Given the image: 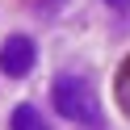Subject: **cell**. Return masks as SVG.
I'll use <instances>...</instances> for the list:
<instances>
[{
  "instance_id": "cell-4",
  "label": "cell",
  "mask_w": 130,
  "mask_h": 130,
  "mask_svg": "<svg viewBox=\"0 0 130 130\" xmlns=\"http://www.w3.org/2000/svg\"><path fill=\"white\" fill-rule=\"evenodd\" d=\"M113 96H118L122 113L130 118V55L122 59V67H118V80H113Z\"/></svg>"
},
{
  "instance_id": "cell-2",
  "label": "cell",
  "mask_w": 130,
  "mask_h": 130,
  "mask_svg": "<svg viewBox=\"0 0 130 130\" xmlns=\"http://www.w3.org/2000/svg\"><path fill=\"white\" fill-rule=\"evenodd\" d=\"M34 59H38L34 38H25V34H13L9 42L0 46V71L9 80H25L29 71H34Z\"/></svg>"
},
{
  "instance_id": "cell-1",
  "label": "cell",
  "mask_w": 130,
  "mask_h": 130,
  "mask_svg": "<svg viewBox=\"0 0 130 130\" xmlns=\"http://www.w3.org/2000/svg\"><path fill=\"white\" fill-rule=\"evenodd\" d=\"M51 105L67 122H80V126H96L101 122V96H96V88L84 76H59L55 88H51Z\"/></svg>"
},
{
  "instance_id": "cell-6",
  "label": "cell",
  "mask_w": 130,
  "mask_h": 130,
  "mask_svg": "<svg viewBox=\"0 0 130 130\" xmlns=\"http://www.w3.org/2000/svg\"><path fill=\"white\" fill-rule=\"evenodd\" d=\"M109 9H130V0H105Z\"/></svg>"
},
{
  "instance_id": "cell-5",
  "label": "cell",
  "mask_w": 130,
  "mask_h": 130,
  "mask_svg": "<svg viewBox=\"0 0 130 130\" xmlns=\"http://www.w3.org/2000/svg\"><path fill=\"white\" fill-rule=\"evenodd\" d=\"M63 9H67V0H38L34 4L38 17H55V13H63Z\"/></svg>"
},
{
  "instance_id": "cell-3",
  "label": "cell",
  "mask_w": 130,
  "mask_h": 130,
  "mask_svg": "<svg viewBox=\"0 0 130 130\" xmlns=\"http://www.w3.org/2000/svg\"><path fill=\"white\" fill-rule=\"evenodd\" d=\"M13 130H51V122H46L34 105H17V109H13Z\"/></svg>"
}]
</instances>
